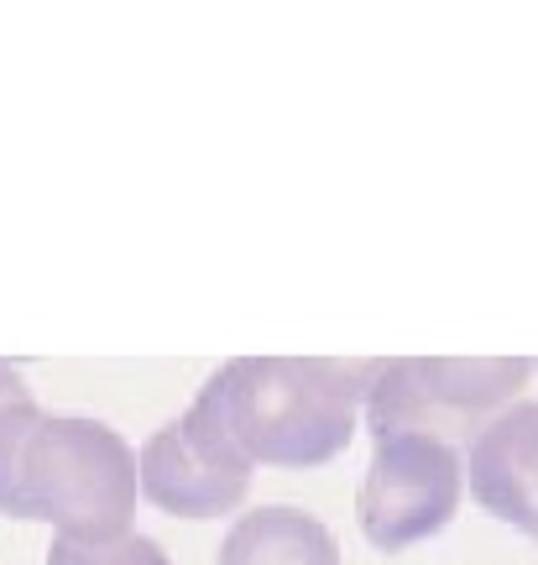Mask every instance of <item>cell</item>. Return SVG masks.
I'll return each mask as SVG.
<instances>
[{"mask_svg": "<svg viewBox=\"0 0 538 565\" xmlns=\"http://www.w3.org/2000/svg\"><path fill=\"white\" fill-rule=\"evenodd\" d=\"M372 362L335 356H236L215 372L219 408L251 466L314 471L351 450Z\"/></svg>", "mask_w": 538, "mask_h": 565, "instance_id": "cell-1", "label": "cell"}, {"mask_svg": "<svg viewBox=\"0 0 538 565\" xmlns=\"http://www.w3.org/2000/svg\"><path fill=\"white\" fill-rule=\"evenodd\" d=\"M32 519L58 540L110 545L137 534V450L120 429L89 414H47L26 456Z\"/></svg>", "mask_w": 538, "mask_h": 565, "instance_id": "cell-2", "label": "cell"}, {"mask_svg": "<svg viewBox=\"0 0 538 565\" xmlns=\"http://www.w3.org/2000/svg\"><path fill=\"white\" fill-rule=\"evenodd\" d=\"M534 377L528 356H392L372 362L361 419L377 435H434L444 445H471L518 404Z\"/></svg>", "mask_w": 538, "mask_h": 565, "instance_id": "cell-3", "label": "cell"}, {"mask_svg": "<svg viewBox=\"0 0 538 565\" xmlns=\"http://www.w3.org/2000/svg\"><path fill=\"white\" fill-rule=\"evenodd\" d=\"M465 498V456L434 435H377L361 477L356 519L381 555L423 545L450 529Z\"/></svg>", "mask_w": 538, "mask_h": 565, "instance_id": "cell-4", "label": "cell"}, {"mask_svg": "<svg viewBox=\"0 0 538 565\" xmlns=\"http://www.w3.org/2000/svg\"><path fill=\"white\" fill-rule=\"evenodd\" d=\"M465 487L481 513L538 545V404H513L465 445Z\"/></svg>", "mask_w": 538, "mask_h": 565, "instance_id": "cell-5", "label": "cell"}, {"mask_svg": "<svg viewBox=\"0 0 538 565\" xmlns=\"http://www.w3.org/2000/svg\"><path fill=\"white\" fill-rule=\"evenodd\" d=\"M137 477L141 498L168 519H219V513H236L251 492V477H236V471H219L215 461H204L179 419L141 440Z\"/></svg>", "mask_w": 538, "mask_h": 565, "instance_id": "cell-6", "label": "cell"}, {"mask_svg": "<svg viewBox=\"0 0 538 565\" xmlns=\"http://www.w3.org/2000/svg\"><path fill=\"white\" fill-rule=\"evenodd\" d=\"M215 565H340V545L314 513L293 503H261L230 524Z\"/></svg>", "mask_w": 538, "mask_h": 565, "instance_id": "cell-7", "label": "cell"}, {"mask_svg": "<svg viewBox=\"0 0 538 565\" xmlns=\"http://www.w3.org/2000/svg\"><path fill=\"white\" fill-rule=\"evenodd\" d=\"M37 398L32 404H11L0 408V513L6 519H32V498H26V456H32V440L42 429Z\"/></svg>", "mask_w": 538, "mask_h": 565, "instance_id": "cell-8", "label": "cell"}, {"mask_svg": "<svg viewBox=\"0 0 538 565\" xmlns=\"http://www.w3.org/2000/svg\"><path fill=\"white\" fill-rule=\"evenodd\" d=\"M183 435L194 440V450H200L204 461H215L219 471H236V477H251L257 466H251V456L236 445V435H230V424H225V408H219V387H215V372H209V383L200 387V398L179 414Z\"/></svg>", "mask_w": 538, "mask_h": 565, "instance_id": "cell-9", "label": "cell"}, {"mask_svg": "<svg viewBox=\"0 0 538 565\" xmlns=\"http://www.w3.org/2000/svg\"><path fill=\"white\" fill-rule=\"evenodd\" d=\"M47 565H173V561L147 534H126V540H110V545H79V540H58L53 534Z\"/></svg>", "mask_w": 538, "mask_h": 565, "instance_id": "cell-10", "label": "cell"}, {"mask_svg": "<svg viewBox=\"0 0 538 565\" xmlns=\"http://www.w3.org/2000/svg\"><path fill=\"white\" fill-rule=\"evenodd\" d=\"M11 404H32V387H26V372L17 362H0V408Z\"/></svg>", "mask_w": 538, "mask_h": 565, "instance_id": "cell-11", "label": "cell"}, {"mask_svg": "<svg viewBox=\"0 0 538 565\" xmlns=\"http://www.w3.org/2000/svg\"><path fill=\"white\" fill-rule=\"evenodd\" d=\"M534 372H538V362H534Z\"/></svg>", "mask_w": 538, "mask_h": 565, "instance_id": "cell-12", "label": "cell"}]
</instances>
